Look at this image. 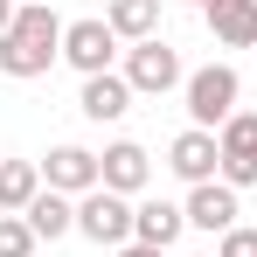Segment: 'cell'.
I'll use <instances>...</instances> for the list:
<instances>
[{
    "label": "cell",
    "mask_w": 257,
    "mask_h": 257,
    "mask_svg": "<svg viewBox=\"0 0 257 257\" xmlns=\"http://www.w3.org/2000/svg\"><path fill=\"white\" fill-rule=\"evenodd\" d=\"M63 14L49 7V0H28L21 14H14V28L0 35V77H14V84H28V77H49V63H63Z\"/></svg>",
    "instance_id": "1"
},
{
    "label": "cell",
    "mask_w": 257,
    "mask_h": 257,
    "mask_svg": "<svg viewBox=\"0 0 257 257\" xmlns=\"http://www.w3.org/2000/svg\"><path fill=\"white\" fill-rule=\"evenodd\" d=\"M14 14H21V0H0V35L14 28Z\"/></svg>",
    "instance_id": "20"
},
{
    "label": "cell",
    "mask_w": 257,
    "mask_h": 257,
    "mask_svg": "<svg viewBox=\"0 0 257 257\" xmlns=\"http://www.w3.org/2000/svg\"><path fill=\"white\" fill-rule=\"evenodd\" d=\"M181 229H188V209H181V202H160V195L132 202V243L174 250V243H181Z\"/></svg>",
    "instance_id": "11"
},
{
    "label": "cell",
    "mask_w": 257,
    "mask_h": 257,
    "mask_svg": "<svg viewBox=\"0 0 257 257\" xmlns=\"http://www.w3.org/2000/svg\"><path fill=\"white\" fill-rule=\"evenodd\" d=\"M97 174H104L111 195H146V181H153V153H146L139 139H111V146L97 153Z\"/></svg>",
    "instance_id": "7"
},
{
    "label": "cell",
    "mask_w": 257,
    "mask_h": 257,
    "mask_svg": "<svg viewBox=\"0 0 257 257\" xmlns=\"http://www.w3.org/2000/svg\"><path fill=\"white\" fill-rule=\"evenodd\" d=\"M181 97H188V125L222 132L236 111H243V77H236L229 63H202V70H188Z\"/></svg>",
    "instance_id": "2"
},
{
    "label": "cell",
    "mask_w": 257,
    "mask_h": 257,
    "mask_svg": "<svg viewBox=\"0 0 257 257\" xmlns=\"http://www.w3.org/2000/svg\"><path fill=\"white\" fill-rule=\"evenodd\" d=\"M215 153H222V181L243 195L257 188V111H236L229 125L215 132Z\"/></svg>",
    "instance_id": "6"
},
{
    "label": "cell",
    "mask_w": 257,
    "mask_h": 257,
    "mask_svg": "<svg viewBox=\"0 0 257 257\" xmlns=\"http://www.w3.org/2000/svg\"><path fill=\"white\" fill-rule=\"evenodd\" d=\"M77 111H84L90 125H118L132 111V84L118 77V70H104V77H84V90H77Z\"/></svg>",
    "instance_id": "12"
},
{
    "label": "cell",
    "mask_w": 257,
    "mask_h": 257,
    "mask_svg": "<svg viewBox=\"0 0 257 257\" xmlns=\"http://www.w3.org/2000/svg\"><path fill=\"white\" fill-rule=\"evenodd\" d=\"M209 35L215 49H257V0H209Z\"/></svg>",
    "instance_id": "13"
},
{
    "label": "cell",
    "mask_w": 257,
    "mask_h": 257,
    "mask_svg": "<svg viewBox=\"0 0 257 257\" xmlns=\"http://www.w3.org/2000/svg\"><path fill=\"white\" fill-rule=\"evenodd\" d=\"M42 160H0V215H28V202L42 195Z\"/></svg>",
    "instance_id": "14"
},
{
    "label": "cell",
    "mask_w": 257,
    "mask_h": 257,
    "mask_svg": "<svg viewBox=\"0 0 257 257\" xmlns=\"http://www.w3.org/2000/svg\"><path fill=\"white\" fill-rule=\"evenodd\" d=\"M104 21H111L118 42H153L160 35V0H111Z\"/></svg>",
    "instance_id": "15"
},
{
    "label": "cell",
    "mask_w": 257,
    "mask_h": 257,
    "mask_svg": "<svg viewBox=\"0 0 257 257\" xmlns=\"http://www.w3.org/2000/svg\"><path fill=\"white\" fill-rule=\"evenodd\" d=\"M215 257H257V229H229V236H215Z\"/></svg>",
    "instance_id": "18"
},
{
    "label": "cell",
    "mask_w": 257,
    "mask_h": 257,
    "mask_svg": "<svg viewBox=\"0 0 257 257\" xmlns=\"http://www.w3.org/2000/svg\"><path fill=\"white\" fill-rule=\"evenodd\" d=\"M28 229H35L42 243L70 236V229H77V202H70V195H56V188H42V195L28 202Z\"/></svg>",
    "instance_id": "16"
},
{
    "label": "cell",
    "mask_w": 257,
    "mask_h": 257,
    "mask_svg": "<svg viewBox=\"0 0 257 257\" xmlns=\"http://www.w3.org/2000/svg\"><path fill=\"white\" fill-rule=\"evenodd\" d=\"M35 229H28V215H0V257H35Z\"/></svg>",
    "instance_id": "17"
},
{
    "label": "cell",
    "mask_w": 257,
    "mask_h": 257,
    "mask_svg": "<svg viewBox=\"0 0 257 257\" xmlns=\"http://www.w3.org/2000/svg\"><path fill=\"white\" fill-rule=\"evenodd\" d=\"M167 167L181 174L188 188H202V181H222V153H215V132H202V125L174 132V146H167Z\"/></svg>",
    "instance_id": "10"
},
{
    "label": "cell",
    "mask_w": 257,
    "mask_h": 257,
    "mask_svg": "<svg viewBox=\"0 0 257 257\" xmlns=\"http://www.w3.org/2000/svg\"><path fill=\"white\" fill-rule=\"evenodd\" d=\"M118 77L132 84V97H167V90H181V84H188V70H181V49H174L167 35H153V42H132Z\"/></svg>",
    "instance_id": "3"
},
{
    "label": "cell",
    "mask_w": 257,
    "mask_h": 257,
    "mask_svg": "<svg viewBox=\"0 0 257 257\" xmlns=\"http://www.w3.org/2000/svg\"><path fill=\"white\" fill-rule=\"evenodd\" d=\"M111 56H118V35H111V21H104V14H84V21H70V28H63V63H70L77 77H104V70H111Z\"/></svg>",
    "instance_id": "5"
},
{
    "label": "cell",
    "mask_w": 257,
    "mask_h": 257,
    "mask_svg": "<svg viewBox=\"0 0 257 257\" xmlns=\"http://www.w3.org/2000/svg\"><path fill=\"white\" fill-rule=\"evenodd\" d=\"M77 236H90L97 250H118V243H132V195H111V188H90V195H77Z\"/></svg>",
    "instance_id": "4"
},
{
    "label": "cell",
    "mask_w": 257,
    "mask_h": 257,
    "mask_svg": "<svg viewBox=\"0 0 257 257\" xmlns=\"http://www.w3.org/2000/svg\"><path fill=\"white\" fill-rule=\"evenodd\" d=\"M195 257H215V250H195Z\"/></svg>",
    "instance_id": "22"
},
{
    "label": "cell",
    "mask_w": 257,
    "mask_h": 257,
    "mask_svg": "<svg viewBox=\"0 0 257 257\" xmlns=\"http://www.w3.org/2000/svg\"><path fill=\"white\" fill-rule=\"evenodd\" d=\"M188 229H209V236H229L236 229V215H243V202H236V188L229 181H202V188H188Z\"/></svg>",
    "instance_id": "8"
},
{
    "label": "cell",
    "mask_w": 257,
    "mask_h": 257,
    "mask_svg": "<svg viewBox=\"0 0 257 257\" xmlns=\"http://www.w3.org/2000/svg\"><path fill=\"white\" fill-rule=\"evenodd\" d=\"M111 257H167V250H153V243H118Z\"/></svg>",
    "instance_id": "19"
},
{
    "label": "cell",
    "mask_w": 257,
    "mask_h": 257,
    "mask_svg": "<svg viewBox=\"0 0 257 257\" xmlns=\"http://www.w3.org/2000/svg\"><path fill=\"white\" fill-rule=\"evenodd\" d=\"M181 7H209V0H181Z\"/></svg>",
    "instance_id": "21"
},
{
    "label": "cell",
    "mask_w": 257,
    "mask_h": 257,
    "mask_svg": "<svg viewBox=\"0 0 257 257\" xmlns=\"http://www.w3.org/2000/svg\"><path fill=\"white\" fill-rule=\"evenodd\" d=\"M42 181L56 188V195H90V188H104V174H97V153L90 146H49V160H42Z\"/></svg>",
    "instance_id": "9"
}]
</instances>
